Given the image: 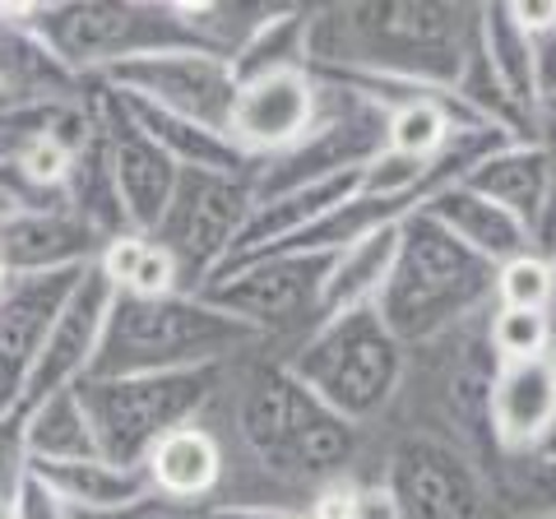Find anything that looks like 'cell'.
Returning a JSON list of instances; mask_svg holds the SVG:
<instances>
[{
  "instance_id": "1",
  "label": "cell",
  "mask_w": 556,
  "mask_h": 519,
  "mask_svg": "<svg viewBox=\"0 0 556 519\" xmlns=\"http://www.w3.org/2000/svg\"><path fill=\"white\" fill-rule=\"evenodd\" d=\"M482 42V5L353 0L306 10V71L367 75L413 89H450Z\"/></svg>"
},
{
  "instance_id": "2",
  "label": "cell",
  "mask_w": 556,
  "mask_h": 519,
  "mask_svg": "<svg viewBox=\"0 0 556 519\" xmlns=\"http://www.w3.org/2000/svg\"><path fill=\"white\" fill-rule=\"evenodd\" d=\"M232 436L260 478L311 492L353 469L362 427L339 418L316 390H306L283 357L247 362L232 385Z\"/></svg>"
},
{
  "instance_id": "3",
  "label": "cell",
  "mask_w": 556,
  "mask_h": 519,
  "mask_svg": "<svg viewBox=\"0 0 556 519\" xmlns=\"http://www.w3.org/2000/svg\"><path fill=\"white\" fill-rule=\"evenodd\" d=\"M496 306V265L468 251L464 241L417 210L399 228V255L386 288L376 298V316L408 353L431 349L445 334Z\"/></svg>"
},
{
  "instance_id": "4",
  "label": "cell",
  "mask_w": 556,
  "mask_h": 519,
  "mask_svg": "<svg viewBox=\"0 0 556 519\" xmlns=\"http://www.w3.org/2000/svg\"><path fill=\"white\" fill-rule=\"evenodd\" d=\"M251 349H260V334L195 292H172V298H121L116 292L89 376L214 367V362L251 357Z\"/></svg>"
},
{
  "instance_id": "5",
  "label": "cell",
  "mask_w": 556,
  "mask_h": 519,
  "mask_svg": "<svg viewBox=\"0 0 556 519\" xmlns=\"http://www.w3.org/2000/svg\"><path fill=\"white\" fill-rule=\"evenodd\" d=\"M232 385V362L181 371H135V376H89L79 400L89 408L98 455L121 469H144L149 450L167 431L200 422Z\"/></svg>"
},
{
  "instance_id": "6",
  "label": "cell",
  "mask_w": 556,
  "mask_h": 519,
  "mask_svg": "<svg viewBox=\"0 0 556 519\" xmlns=\"http://www.w3.org/2000/svg\"><path fill=\"white\" fill-rule=\"evenodd\" d=\"M283 362L306 390H316L353 427L390 418L408 385V349L390 334L376 306L325 320Z\"/></svg>"
},
{
  "instance_id": "7",
  "label": "cell",
  "mask_w": 556,
  "mask_h": 519,
  "mask_svg": "<svg viewBox=\"0 0 556 519\" xmlns=\"http://www.w3.org/2000/svg\"><path fill=\"white\" fill-rule=\"evenodd\" d=\"M33 28L79 79H102L108 71L159 51H208L181 24L172 0H47L33 5Z\"/></svg>"
},
{
  "instance_id": "8",
  "label": "cell",
  "mask_w": 556,
  "mask_h": 519,
  "mask_svg": "<svg viewBox=\"0 0 556 519\" xmlns=\"http://www.w3.org/2000/svg\"><path fill=\"white\" fill-rule=\"evenodd\" d=\"M380 482L390 488L399 519H510L486 464L441 431H399Z\"/></svg>"
},
{
  "instance_id": "9",
  "label": "cell",
  "mask_w": 556,
  "mask_h": 519,
  "mask_svg": "<svg viewBox=\"0 0 556 519\" xmlns=\"http://www.w3.org/2000/svg\"><path fill=\"white\" fill-rule=\"evenodd\" d=\"M334 255H251L232 260L208 279L195 298L228 311L260 343L298 334V343L320 330V288ZM292 343V349H298Z\"/></svg>"
},
{
  "instance_id": "10",
  "label": "cell",
  "mask_w": 556,
  "mask_h": 519,
  "mask_svg": "<svg viewBox=\"0 0 556 519\" xmlns=\"http://www.w3.org/2000/svg\"><path fill=\"white\" fill-rule=\"evenodd\" d=\"M255 214V172H181L153 241L181 269V292H200L228 265Z\"/></svg>"
},
{
  "instance_id": "11",
  "label": "cell",
  "mask_w": 556,
  "mask_h": 519,
  "mask_svg": "<svg viewBox=\"0 0 556 519\" xmlns=\"http://www.w3.org/2000/svg\"><path fill=\"white\" fill-rule=\"evenodd\" d=\"M93 84H108L130 98H144L172 116L200 121L208 130L228 135V116L237 102V71L228 56L214 51H159V56H139L108 71Z\"/></svg>"
},
{
  "instance_id": "12",
  "label": "cell",
  "mask_w": 556,
  "mask_h": 519,
  "mask_svg": "<svg viewBox=\"0 0 556 519\" xmlns=\"http://www.w3.org/2000/svg\"><path fill=\"white\" fill-rule=\"evenodd\" d=\"M320 121V84L306 65L298 71H274L237 84V102L228 116V140L260 167L278 159L283 149L302 144Z\"/></svg>"
},
{
  "instance_id": "13",
  "label": "cell",
  "mask_w": 556,
  "mask_h": 519,
  "mask_svg": "<svg viewBox=\"0 0 556 519\" xmlns=\"http://www.w3.org/2000/svg\"><path fill=\"white\" fill-rule=\"evenodd\" d=\"M93 102H98V116H102V135H108L112 177L121 190V204H126L130 232L153 237L172 195H177L181 167L139 130V121L126 112V102H121L108 84H93Z\"/></svg>"
},
{
  "instance_id": "14",
  "label": "cell",
  "mask_w": 556,
  "mask_h": 519,
  "mask_svg": "<svg viewBox=\"0 0 556 519\" xmlns=\"http://www.w3.org/2000/svg\"><path fill=\"white\" fill-rule=\"evenodd\" d=\"M112 302H116V288L102 279V269L93 265L79 279L75 298L65 302L56 325H51L42 353L33 357V371L24 385V408L42 404L61 390H75L79 380H89L98 349H102V330H108V316H112Z\"/></svg>"
},
{
  "instance_id": "15",
  "label": "cell",
  "mask_w": 556,
  "mask_h": 519,
  "mask_svg": "<svg viewBox=\"0 0 556 519\" xmlns=\"http://www.w3.org/2000/svg\"><path fill=\"white\" fill-rule=\"evenodd\" d=\"M556 427V353L501 362L492 380V441L501 459H525Z\"/></svg>"
},
{
  "instance_id": "16",
  "label": "cell",
  "mask_w": 556,
  "mask_h": 519,
  "mask_svg": "<svg viewBox=\"0 0 556 519\" xmlns=\"http://www.w3.org/2000/svg\"><path fill=\"white\" fill-rule=\"evenodd\" d=\"M98 255H102V237L70 204H38V210L14 214L0 228V265L10 269V279L89 269L98 265Z\"/></svg>"
},
{
  "instance_id": "17",
  "label": "cell",
  "mask_w": 556,
  "mask_h": 519,
  "mask_svg": "<svg viewBox=\"0 0 556 519\" xmlns=\"http://www.w3.org/2000/svg\"><path fill=\"white\" fill-rule=\"evenodd\" d=\"M0 79L14 102H70L89 93L70 65L33 28V5H0Z\"/></svg>"
},
{
  "instance_id": "18",
  "label": "cell",
  "mask_w": 556,
  "mask_h": 519,
  "mask_svg": "<svg viewBox=\"0 0 556 519\" xmlns=\"http://www.w3.org/2000/svg\"><path fill=\"white\" fill-rule=\"evenodd\" d=\"M149 488L167 501H186V506H214L218 488L228 482V455H223L218 431L200 422H186L149 450L144 459Z\"/></svg>"
},
{
  "instance_id": "19",
  "label": "cell",
  "mask_w": 556,
  "mask_h": 519,
  "mask_svg": "<svg viewBox=\"0 0 556 519\" xmlns=\"http://www.w3.org/2000/svg\"><path fill=\"white\" fill-rule=\"evenodd\" d=\"M459 186L478 190V195L501 204L506 214H515L529 232H538L543 210H547V195H552L547 149L538 140H510V144H501L496 153H486V159L468 172Z\"/></svg>"
},
{
  "instance_id": "20",
  "label": "cell",
  "mask_w": 556,
  "mask_h": 519,
  "mask_svg": "<svg viewBox=\"0 0 556 519\" xmlns=\"http://www.w3.org/2000/svg\"><path fill=\"white\" fill-rule=\"evenodd\" d=\"M422 214H431L441 228L455 232L468 251H478L482 260H492L496 269L533 251V232L525 228V223H519L515 214H506L501 204H492L486 195H478V190L459 186V181L437 190V195L422 204Z\"/></svg>"
},
{
  "instance_id": "21",
  "label": "cell",
  "mask_w": 556,
  "mask_h": 519,
  "mask_svg": "<svg viewBox=\"0 0 556 519\" xmlns=\"http://www.w3.org/2000/svg\"><path fill=\"white\" fill-rule=\"evenodd\" d=\"M482 56L492 65L496 84L515 102V112L533 126L543 116V84H538V38L519 24L515 5H482Z\"/></svg>"
},
{
  "instance_id": "22",
  "label": "cell",
  "mask_w": 556,
  "mask_h": 519,
  "mask_svg": "<svg viewBox=\"0 0 556 519\" xmlns=\"http://www.w3.org/2000/svg\"><path fill=\"white\" fill-rule=\"evenodd\" d=\"M33 478H42L51 492L75 515L98 519L121 506H135L139 496H149V473L144 469H121L112 459H70V464H33Z\"/></svg>"
},
{
  "instance_id": "23",
  "label": "cell",
  "mask_w": 556,
  "mask_h": 519,
  "mask_svg": "<svg viewBox=\"0 0 556 519\" xmlns=\"http://www.w3.org/2000/svg\"><path fill=\"white\" fill-rule=\"evenodd\" d=\"M399 228H404V223H399ZM399 228L362 237L357 246H348L329 260V274L320 288V325L334 316H348V311L376 306L380 288H386L390 269H394V255H399Z\"/></svg>"
},
{
  "instance_id": "24",
  "label": "cell",
  "mask_w": 556,
  "mask_h": 519,
  "mask_svg": "<svg viewBox=\"0 0 556 519\" xmlns=\"http://www.w3.org/2000/svg\"><path fill=\"white\" fill-rule=\"evenodd\" d=\"M24 436H28L33 464L98 459V436H93L89 408H84V400H79V385L51 394V400H42V404H33L28 422H24Z\"/></svg>"
},
{
  "instance_id": "25",
  "label": "cell",
  "mask_w": 556,
  "mask_h": 519,
  "mask_svg": "<svg viewBox=\"0 0 556 519\" xmlns=\"http://www.w3.org/2000/svg\"><path fill=\"white\" fill-rule=\"evenodd\" d=\"M98 269L121 298H172L181 292V269L167 255L163 241H153L144 232H126L102 246Z\"/></svg>"
},
{
  "instance_id": "26",
  "label": "cell",
  "mask_w": 556,
  "mask_h": 519,
  "mask_svg": "<svg viewBox=\"0 0 556 519\" xmlns=\"http://www.w3.org/2000/svg\"><path fill=\"white\" fill-rule=\"evenodd\" d=\"M306 10L311 5H278L274 20L260 24V33L237 51V61H232L237 84L306 65Z\"/></svg>"
},
{
  "instance_id": "27",
  "label": "cell",
  "mask_w": 556,
  "mask_h": 519,
  "mask_svg": "<svg viewBox=\"0 0 556 519\" xmlns=\"http://www.w3.org/2000/svg\"><path fill=\"white\" fill-rule=\"evenodd\" d=\"M496 496L510 519L525 515H556V459L552 455H525L496 464Z\"/></svg>"
},
{
  "instance_id": "28",
  "label": "cell",
  "mask_w": 556,
  "mask_h": 519,
  "mask_svg": "<svg viewBox=\"0 0 556 519\" xmlns=\"http://www.w3.org/2000/svg\"><path fill=\"white\" fill-rule=\"evenodd\" d=\"M486 343L496 362H529L556 353V316L552 311H501L492 306L486 316Z\"/></svg>"
},
{
  "instance_id": "29",
  "label": "cell",
  "mask_w": 556,
  "mask_h": 519,
  "mask_svg": "<svg viewBox=\"0 0 556 519\" xmlns=\"http://www.w3.org/2000/svg\"><path fill=\"white\" fill-rule=\"evenodd\" d=\"M496 306L501 311H556V260L519 255L496 269Z\"/></svg>"
},
{
  "instance_id": "30",
  "label": "cell",
  "mask_w": 556,
  "mask_h": 519,
  "mask_svg": "<svg viewBox=\"0 0 556 519\" xmlns=\"http://www.w3.org/2000/svg\"><path fill=\"white\" fill-rule=\"evenodd\" d=\"M24 422H28V408H14L10 418H0V501L20 496V488H24L28 473H33Z\"/></svg>"
},
{
  "instance_id": "31",
  "label": "cell",
  "mask_w": 556,
  "mask_h": 519,
  "mask_svg": "<svg viewBox=\"0 0 556 519\" xmlns=\"http://www.w3.org/2000/svg\"><path fill=\"white\" fill-rule=\"evenodd\" d=\"M538 144L547 149V163H552V195H547L543 223H538V232H533V251L556 260V102H543V116H538Z\"/></svg>"
},
{
  "instance_id": "32",
  "label": "cell",
  "mask_w": 556,
  "mask_h": 519,
  "mask_svg": "<svg viewBox=\"0 0 556 519\" xmlns=\"http://www.w3.org/2000/svg\"><path fill=\"white\" fill-rule=\"evenodd\" d=\"M357 478H334V482H320L306 501V515L311 519H353L357 515Z\"/></svg>"
},
{
  "instance_id": "33",
  "label": "cell",
  "mask_w": 556,
  "mask_h": 519,
  "mask_svg": "<svg viewBox=\"0 0 556 519\" xmlns=\"http://www.w3.org/2000/svg\"><path fill=\"white\" fill-rule=\"evenodd\" d=\"M98 519H208V506H186V501H167L159 492H149V496H139L135 506H121Z\"/></svg>"
},
{
  "instance_id": "34",
  "label": "cell",
  "mask_w": 556,
  "mask_h": 519,
  "mask_svg": "<svg viewBox=\"0 0 556 519\" xmlns=\"http://www.w3.org/2000/svg\"><path fill=\"white\" fill-rule=\"evenodd\" d=\"M14 510H20V519H79L56 492L47 488L42 478H33V473H28V482L20 488V496H14Z\"/></svg>"
},
{
  "instance_id": "35",
  "label": "cell",
  "mask_w": 556,
  "mask_h": 519,
  "mask_svg": "<svg viewBox=\"0 0 556 519\" xmlns=\"http://www.w3.org/2000/svg\"><path fill=\"white\" fill-rule=\"evenodd\" d=\"M353 519H399L394 496H390V488L380 478H367L357 488V515Z\"/></svg>"
},
{
  "instance_id": "36",
  "label": "cell",
  "mask_w": 556,
  "mask_h": 519,
  "mask_svg": "<svg viewBox=\"0 0 556 519\" xmlns=\"http://www.w3.org/2000/svg\"><path fill=\"white\" fill-rule=\"evenodd\" d=\"M292 510L283 506H241V501H214L208 519H288Z\"/></svg>"
},
{
  "instance_id": "37",
  "label": "cell",
  "mask_w": 556,
  "mask_h": 519,
  "mask_svg": "<svg viewBox=\"0 0 556 519\" xmlns=\"http://www.w3.org/2000/svg\"><path fill=\"white\" fill-rule=\"evenodd\" d=\"M538 84H543V102H556V28L538 38Z\"/></svg>"
},
{
  "instance_id": "38",
  "label": "cell",
  "mask_w": 556,
  "mask_h": 519,
  "mask_svg": "<svg viewBox=\"0 0 556 519\" xmlns=\"http://www.w3.org/2000/svg\"><path fill=\"white\" fill-rule=\"evenodd\" d=\"M5 107H14V93L5 89V79H0V112H5Z\"/></svg>"
},
{
  "instance_id": "39",
  "label": "cell",
  "mask_w": 556,
  "mask_h": 519,
  "mask_svg": "<svg viewBox=\"0 0 556 519\" xmlns=\"http://www.w3.org/2000/svg\"><path fill=\"white\" fill-rule=\"evenodd\" d=\"M0 519H20V510H14V501H0Z\"/></svg>"
},
{
  "instance_id": "40",
  "label": "cell",
  "mask_w": 556,
  "mask_h": 519,
  "mask_svg": "<svg viewBox=\"0 0 556 519\" xmlns=\"http://www.w3.org/2000/svg\"><path fill=\"white\" fill-rule=\"evenodd\" d=\"M538 455H552V459H556V427H552V436H547V445L538 450Z\"/></svg>"
},
{
  "instance_id": "41",
  "label": "cell",
  "mask_w": 556,
  "mask_h": 519,
  "mask_svg": "<svg viewBox=\"0 0 556 519\" xmlns=\"http://www.w3.org/2000/svg\"><path fill=\"white\" fill-rule=\"evenodd\" d=\"M5 283H10V269H5V265H0V288H5Z\"/></svg>"
},
{
  "instance_id": "42",
  "label": "cell",
  "mask_w": 556,
  "mask_h": 519,
  "mask_svg": "<svg viewBox=\"0 0 556 519\" xmlns=\"http://www.w3.org/2000/svg\"><path fill=\"white\" fill-rule=\"evenodd\" d=\"M525 519H556V515H525Z\"/></svg>"
},
{
  "instance_id": "43",
  "label": "cell",
  "mask_w": 556,
  "mask_h": 519,
  "mask_svg": "<svg viewBox=\"0 0 556 519\" xmlns=\"http://www.w3.org/2000/svg\"><path fill=\"white\" fill-rule=\"evenodd\" d=\"M79 519H84V515H79Z\"/></svg>"
}]
</instances>
